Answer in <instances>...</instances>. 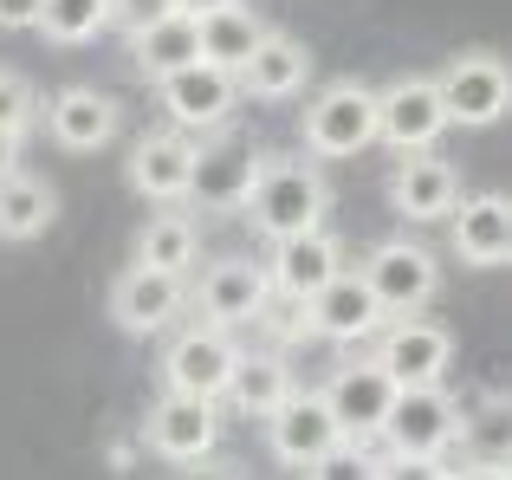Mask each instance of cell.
Listing matches in <instances>:
<instances>
[{
	"instance_id": "obj_1",
	"label": "cell",
	"mask_w": 512,
	"mask_h": 480,
	"mask_svg": "<svg viewBox=\"0 0 512 480\" xmlns=\"http://www.w3.org/2000/svg\"><path fill=\"white\" fill-rule=\"evenodd\" d=\"M240 208H247V221L266 240H279V234L325 228L331 189H325V176H318V163H305V156H260V176H253V189H247Z\"/></svg>"
},
{
	"instance_id": "obj_2",
	"label": "cell",
	"mask_w": 512,
	"mask_h": 480,
	"mask_svg": "<svg viewBox=\"0 0 512 480\" xmlns=\"http://www.w3.org/2000/svg\"><path fill=\"white\" fill-rule=\"evenodd\" d=\"M454 435H461V403H454L441 383H409V390H396L376 442H383L402 468H428V461H441L454 448Z\"/></svg>"
},
{
	"instance_id": "obj_3",
	"label": "cell",
	"mask_w": 512,
	"mask_h": 480,
	"mask_svg": "<svg viewBox=\"0 0 512 480\" xmlns=\"http://www.w3.org/2000/svg\"><path fill=\"white\" fill-rule=\"evenodd\" d=\"M260 422H266V442H273V455L286 461V468L325 474L331 461L344 455V435H338V422H331V409H325L318 390H286L273 403V416H260Z\"/></svg>"
},
{
	"instance_id": "obj_4",
	"label": "cell",
	"mask_w": 512,
	"mask_h": 480,
	"mask_svg": "<svg viewBox=\"0 0 512 480\" xmlns=\"http://www.w3.org/2000/svg\"><path fill=\"white\" fill-rule=\"evenodd\" d=\"M299 137L312 156H357L376 143V91L357 85V78H338L325 85L299 117Z\"/></svg>"
},
{
	"instance_id": "obj_5",
	"label": "cell",
	"mask_w": 512,
	"mask_h": 480,
	"mask_svg": "<svg viewBox=\"0 0 512 480\" xmlns=\"http://www.w3.org/2000/svg\"><path fill=\"white\" fill-rule=\"evenodd\" d=\"M156 98H163L169 124L175 130H221L240 104V85L227 65H208V59H188L175 72L156 78Z\"/></svg>"
},
{
	"instance_id": "obj_6",
	"label": "cell",
	"mask_w": 512,
	"mask_h": 480,
	"mask_svg": "<svg viewBox=\"0 0 512 480\" xmlns=\"http://www.w3.org/2000/svg\"><path fill=\"white\" fill-rule=\"evenodd\" d=\"M318 396H325L331 422H338V435H344V455H350V448H370L376 442L389 403H396V383H389V370L376 364V357H363V364H344Z\"/></svg>"
},
{
	"instance_id": "obj_7",
	"label": "cell",
	"mask_w": 512,
	"mask_h": 480,
	"mask_svg": "<svg viewBox=\"0 0 512 480\" xmlns=\"http://www.w3.org/2000/svg\"><path fill=\"white\" fill-rule=\"evenodd\" d=\"M357 273H363V286L376 292V305H383L389 318L396 312H422V305L435 299V286H441L435 253L415 247V240H383V247H370Z\"/></svg>"
},
{
	"instance_id": "obj_8",
	"label": "cell",
	"mask_w": 512,
	"mask_h": 480,
	"mask_svg": "<svg viewBox=\"0 0 512 480\" xmlns=\"http://www.w3.org/2000/svg\"><path fill=\"white\" fill-rule=\"evenodd\" d=\"M383 305H376V292L363 286V273L357 266H338V273L325 279V286L305 299V331L312 338H325V344H363V338H376L383 331Z\"/></svg>"
},
{
	"instance_id": "obj_9",
	"label": "cell",
	"mask_w": 512,
	"mask_h": 480,
	"mask_svg": "<svg viewBox=\"0 0 512 480\" xmlns=\"http://www.w3.org/2000/svg\"><path fill=\"white\" fill-rule=\"evenodd\" d=\"M435 91H441V104H448V124L487 130V124H500V117H506L512 78H506L500 52H461V59L435 78Z\"/></svg>"
},
{
	"instance_id": "obj_10",
	"label": "cell",
	"mask_w": 512,
	"mask_h": 480,
	"mask_svg": "<svg viewBox=\"0 0 512 480\" xmlns=\"http://www.w3.org/2000/svg\"><path fill=\"white\" fill-rule=\"evenodd\" d=\"M441 130H448V104H441L435 78H396V85L376 91V137L396 156L435 150Z\"/></svg>"
},
{
	"instance_id": "obj_11",
	"label": "cell",
	"mask_w": 512,
	"mask_h": 480,
	"mask_svg": "<svg viewBox=\"0 0 512 480\" xmlns=\"http://www.w3.org/2000/svg\"><path fill=\"white\" fill-rule=\"evenodd\" d=\"M143 442H150L163 461H175V468H188V461H208L214 442H221V409H214V396L169 390L163 403L143 416Z\"/></svg>"
},
{
	"instance_id": "obj_12",
	"label": "cell",
	"mask_w": 512,
	"mask_h": 480,
	"mask_svg": "<svg viewBox=\"0 0 512 480\" xmlns=\"http://www.w3.org/2000/svg\"><path fill=\"white\" fill-rule=\"evenodd\" d=\"M234 357H240L234 331H227V325H208V318H201V325H188V331H175V338H169V351H163V383H169V390L214 396V403H221Z\"/></svg>"
},
{
	"instance_id": "obj_13",
	"label": "cell",
	"mask_w": 512,
	"mask_h": 480,
	"mask_svg": "<svg viewBox=\"0 0 512 480\" xmlns=\"http://www.w3.org/2000/svg\"><path fill=\"white\" fill-rule=\"evenodd\" d=\"M266 299H273V286H266V266L260 260H208L195 279V305L208 325H260L266 318Z\"/></svg>"
},
{
	"instance_id": "obj_14",
	"label": "cell",
	"mask_w": 512,
	"mask_h": 480,
	"mask_svg": "<svg viewBox=\"0 0 512 480\" xmlns=\"http://www.w3.org/2000/svg\"><path fill=\"white\" fill-rule=\"evenodd\" d=\"M376 364L389 370L396 390H409V383H441L448 364H454V338L441 325H428V318H415V312H396V318H383V351H376Z\"/></svg>"
},
{
	"instance_id": "obj_15",
	"label": "cell",
	"mask_w": 512,
	"mask_h": 480,
	"mask_svg": "<svg viewBox=\"0 0 512 480\" xmlns=\"http://www.w3.org/2000/svg\"><path fill=\"white\" fill-rule=\"evenodd\" d=\"M182 305H188V279L163 273V266H143V260L130 266V273H117V286H111V318L130 331V338L169 331Z\"/></svg>"
},
{
	"instance_id": "obj_16",
	"label": "cell",
	"mask_w": 512,
	"mask_h": 480,
	"mask_svg": "<svg viewBox=\"0 0 512 480\" xmlns=\"http://www.w3.org/2000/svg\"><path fill=\"white\" fill-rule=\"evenodd\" d=\"M344 266V240L331 228H305V234H279L273 260H266V286L279 299H312L331 273Z\"/></svg>"
},
{
	"instance_id": "obj_17",
	"label": "cell",
	"mask_w": 512,
	"mask_h": 480,
	"mask_svg": "<svg viewBox=\"0 0 512 480\" xmlns=\"http://www.w3.org/2000/svg\"><path fill=\"white\" fill-rule=\"evenodd\" d=\"M389 202H396L402 221H448V208L461 202V169L448 156H428V150H409L389 176Z\"/></svg>"
},
{
	"instance_id": "obj_18",
	"label": "cell",
	"mask_w": 512,
	"mask_h": 480,
	"mask_svg": "<svg viewBox=\"0 0 512 480\" xmlns=\"http://www.w3.org/2000/svg\"><path fill=\"white\" fill-rule=\"evenodd\" d=\"M312 78V52L299 46L292 33H273L266 26V39L247 52V59L234 65V85L240 98H260V104H279V98H299V85Z\"/></svg>"
},
{
	"instance_id": "obj_19",
	"label": "cell",
	"mask_w": 512,
	"mask_h": 480,
	"mask_svg": "<svg viewBox=\"0 0 512 480\" xmlns=\"http://www.w3.org/2000/svg\"><path fill=\"white\" fill-rule=\"evenodd\" d=\"M117 124H124L117 98H111V91H91V85H72V91H59V98L46 104L52 143H59V150H72V156L104 150V143L117 137Z\"/></svg>"
},
{
	"instance_id": "obj_20",
	"label": "cell",
	"mask_w": 512,
	"mask_h": 480,
	"mask_svg": "<svg viewBox=\"0 0 512 480\" xmlns=\"http://www.w3.org/2000/svg\"><path fill=\"white\" fill-rule=\"evenodd\" d=\"M188 176H195V137L182 130H156L130 150V189L150 202H188Z\"/></svg>"
},
{
	"instance_id": "obj_21",
	"label": "cell",
	"mask_w": 512,
	"mask_h": 480,
	"mask_svg": "<svg viewBox=\"0 0 512 480\" xmlns=\"http://www.w3.org/2000/svg\"><path fill=\"white\" fill-rule=\"evenodd\" d=\"M454 221V253L467 266H506L512 260V208L506 195H461L448 208Z\"/></svg>"
},
{
	"instance_id": "obj_22",
	"label": "cell",
	"mask_w": 512,
	"mask_h": 480,
	"mask_svg": "<svg viewBox=\"0 0 512 480\" xmlns=\"http://www.w3.org/2000/svg\"><path fill=\"white\" fill-rule=\"evenodd\" d=\"M130 59H137L143 78H163V72H175V65L201 59L195 52V13L169 7V13H156V20L130 26Z\"/></svg>"
},
{
	"instance_id": "obj_23",
	"label": "cell",
	"mask_w": 512,
	"mask_h": 480,
	"mask_svg": "<svg viewBox=\"0 0 512 480\" xmlns=\"http://www.w3.org/2000/svg\"><path fill=\"white\" fill-rule=\"evenodd\" d=\"M253 176H260V150H240V143H227V150H195V176H188V195L208 208H240L253 189Z\"/></svg>"
},
{
	"instance_id": "obj_24",
	"label": "cell",
	"mask_w": 512,
	"mask_h": 480,
	"mask_svg": "<svg viewBox=\"0 0 512 480\" xmlns=\"http://www.w3.org/2000/svg\"><path fill=\"white\" fill-rule=\"evenodd\" d=\"M260 39H266V20L247 7V0H227V7H214V13L195 20V52L208 65H227V72H234Z\"/></svg>"
},
{
	"instance_id": "obj_25",
	"label": "cell",
	"mask_w": 512,
	"mask_h": 480,
	"mask_svg": "<svg viewBox=\"0 0 512 480\" xmlns=\"http://www.w3.org/2000/svg\"><path fill=\"white\" fill-rule=\"evenodd\" d=\"M292 390V370L279 351H240L234 370H227V403L240 409V416H273V403Z\"/></svg>"
},
{
	"instance_id": "obj_26",
	"label": "cell",
	"mask_w": 512,
	"mask_h": 480,
	"mask_svg": "<svg viewBox=\"0 0 512 480\" xmlns=\"http://www.w3.org/2000/svg\"><path fill=\"white\" fill-rule=\"evenodd\" d=\"M52 215H59V195H52V182L39 176H0V240H33L52 228Z\"/></svg>"
},
{
	"instance_id": "obj_27",
	"label": "cell",
	"mask_w": 512,
	"mask_h": 480,
	"mask_svg": "<svg viewBox=\"0 0 512 480\" xmlns=\"http://www.w3.org/2000/svg\"><path fill=\"white\" fill-rule=\"evenodd\" d=\"M137 260H143V266H163V273H188V266L201 260V228H195L188 215H175V208H163V215L143 228Z\"/></svg>"
},
{
	"instance_id": "obj_28",
	"label": "cell",
	"mask_w": 512,
	"mask_h": 480,
	"mask_svg": "<svg viewBox=\"0 0 512 480\" xmlns=\"http://www.w3.org/2000/svg\"><path fill=\"white\" fill-rule=\"evenodd\" d=\"M33 26L52 39V46H85L111 26V0H39Z\"/></svg>"
},
{
	"instance_id": "obj_29",
	"label": "cell",
	"mask_w": 512,
	"mask_h": 480,
	"mask_svg": "<svg viewBox=\"0 0 512 480\" xmlns=\"http://www.w3.org/2000/svg\"><path fill=\"white\" fill-rule=\"evenodd\" d=\"M39 117V98L13 65H0V130H26Z\"/></svg>"
},
{
	"instance_id": "obj_30",
	"label": "cell",
	"mask_w": 512,
	"mask_h": 480,
	"mask_svg": "<svg viewBox=\"0 0 512 480\" xmlns=\"http://www.w3.org/2000/svg\"><path fill=\"white\" fill-rule=\"evenodd\" d=\"M175 0H111V20H124V26H143V20H156V13H169Z\"/></svg>"
},
{
	"instance_id": "obj_31",
	"label": "cell",
	"mask_w": 512,
	"mask_h": 480,
	"mask_svg": "<svg viewBox=\"0 0 512 480\" xmlns=\"http://www.w3.org/2000/svg\"><path fill=\"white\" fill-rule=\"evenodd\" d=\"M33 13H39V0H0V26H7V33L33 26Z\"/></svg>"
},
{
	"instance_id": "obj_32",
	"label": "cell",
	"mask_w": 512,
	"mask_h": 480,
	"mask_svg": "<svg viewBox=\"0 0 512 480\" xmlns=\"http://www.w3.org/2000/svg\"><path fill=\"white\" fill-rule=\"evenodd\" d=\"M20 137H26V130H0V176L20 169Z\"/></svg>"
},
{
	"instance_id": "obj_33",
	"label": "cell",
	"mask_w": 512,
	"mask_h": 480,
	"mask_svg": "<svg viewBox=\"0 0 512 480\" xmlns=\"http://www.w3.org/2000/svg\"><path fill=\"white\" fill-rule=\"evenodd\" d=\"M175 7H182V13H195V20H201V13H214V7H227V0H175Z\"/></svg>"
}]
</instances>
